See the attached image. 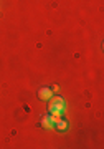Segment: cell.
Returning a JSON list of instances; mask_svg holds the SVG:
<instances>
[{
    "mask_svg": "<svg viewBox=\"0 0 104 149\" xmlns=\"http://www.w3.org/2000/svg\"><path fill=\"white\" fill-rule=\"evenodd\" d=\"M48 111H53V109H58V111H64V100L61 96H51L48 100Z\"/></svg>",
    "mask_w": 104,
    "mask_h": 149,
    "instance_id": "cell-1",
    "label": "cell"
},
{
    "mask_svg": "<svg viewBox=\"0 0 104 149\" xmlns=\"http://www.w3.org/2000/svg\"><path fill=\"white\" fill-rule=\"evenodd\" d=\"M51 96H53L51 88H42V90L38 91V98H40V100H43V101H48Z\"/></svg>",
    "mask_w": 104,
    "mask_h": 149,
    "instance_id": "cell-2",
    "label": "cell"
},
{
    "mask_svg": "<svg viewBox=\"0 0 104 149\" xmlns=\"http://www.w3.org/2000/svg\"><path fill=\"white\" fill-rule=\"evenodd\" d=\"M42 126H43V128H46V129H53V128H55V124H53V123L50 121L48 114H46L45 118H42Z\"/></svg>",
    "mask_w": 104,
    "mask_h": 149,
    "instance_id": "cell-3",
    "label": "cell"
},
{
    "mask_svg": "<svg viewBox=\"0 0 104 149\" xmlns=\"http://www.w3.org/2000/svg\"><path fill=\"white\" fill-rule=\"evenodd\" d=\"M55 126H56L58 131H64V129H68V123L63 121V119H60L58 123H55Z\"/></svg>",
    "mask_w": 104,
    "mask_h": 149,
    "instance_id": "cell-4",
    "label": "cell"
},
{
    "mask_svg": "<svg viewBox=\"0 0 104 149\" xmlns=\"http://www.w3.org/2000/svg\"><path fill=\"white\" fill-rule=\"evenodd\" d=\"M58 90H60V86H58V85H55V86H51V91H53V93H56V91Z\"/></svg>",
    "mask_w": 104,
    "mask_h": 149,
    "instance_id": "cell-5",
    "label": "cell"
}]
</instances>
